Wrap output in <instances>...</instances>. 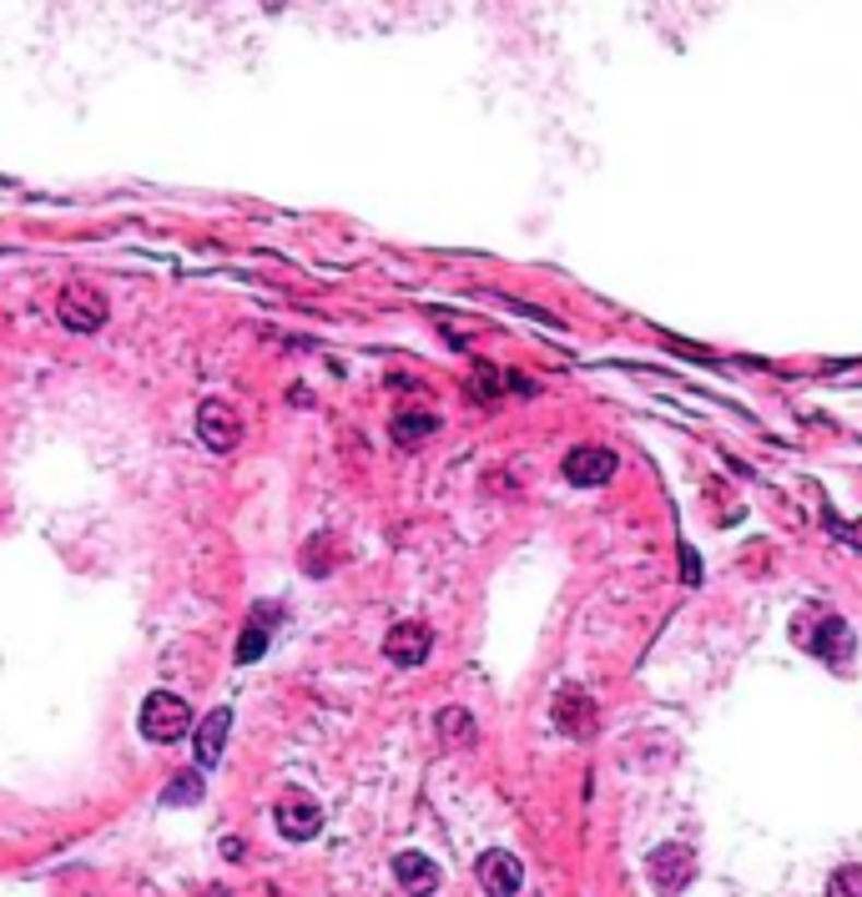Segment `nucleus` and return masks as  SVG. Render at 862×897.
<instances>
[{
  "label": "nucleus",
  "mask_w": 862,
  "mask_h": 897,
  "mask_svg": "<svg viewBox=\"0 0 862 897\" xmlns=\"http://www.w3.org/2000/svg\"><path fill=\"white\" fill-rule=\"evenodd\" d=\"M56 318H61V328H71V333H96V328H106V318H111V303H106V293L96 283L76 278V283L61 287Z\"/></svg>",
  "instance_id": "f257e3e1"
},
{
  "label": "nucleus",
  "mask_w": 862,
  "mask_h": 897,
  "mask_svg": "<svg viewBox=\"0 0 862 897\" xmlns=\"http://www.w3.org/2000/svg\"><path fill=\"white\" fill-rule=\"evenodd\" d=\"M187 731H192V706L177 696V691H152L142 701V736L146 742H182Z\"/></svg>",
  "instance_id": "f03ea898"
},
{
  "label": "nucleus",
  "mask_w": 862,
  "mask_h": 897,
  "mask_svg": "<svg viewBox=\"0 0 862 897\" xmlns=\"http://www.w3.org/2000/svg\"><path fill=\"white\" fill-rule=\"evenodd\" d=\"M646 872H651V887L661 897H681L696 877V852L686 842H661L651 858H646Z\"/></svg>",
  "instance_id": "7ed1b4c3"
},
{
  "label": "nucleus",
  "mask_w": 862,
  "mask_h": 897,
  "mask_svg": "<svg viewBox=\"0 0 862 897\" xmlns=\"http://www.w3.org/2000/svg\"><path fill=\"white\" fill-rule=\"evenodd\" d=\"M550 716H555V727H560L570 742H590V736L601 731V706H595V696H590V691H580V686L555 691Z\"/></svg>",
  "instance_id": "20e7f679"
},
{
  "label": "nucleus",
  "mask_w": 862,
  "mask_h": 897,
  "mask_svg": "<svg viewBox=\"0 0 862 897\" xmlns=\"http://www.w3.org/2000/svg\"><path fill=\"white\" fill-rule=\"evenodd\" d=\"M197 439L208 444L212 455H233L237 444H243V418H237L233 403H223V399L197 403Z\"/></svg>",
  "instance_id": "39448f33"
},
{
  "label": "nucleus",
  "mask_w": 862,
  "mask_h": 897,
  "mask_svg": "<svg viewBox=\"0 0 862 897\" xmlns=\"http://www.w3.org/2000/svg\"><path fill=\"white\" fill-rule=\"evenodd\" d=\"M615 469H621V459H615L611 449H601V444H580V449L565 455V480L580 484V489H601V484H611Z\"/></svg>",
  "instance_id": "423d86ee"
},
{
  "label": "nucleus",
  "mask_w": 862,
  "mask_h": 897,
  "mask_svg": "<svg viewBox=\"0 0 862 897\" xmlns=\"http://www.w3.org/2000/svg\"><path fill=\"white\" fill-rule=\"evenodd\" d=\"M429 646H434V630L424 621H399L389 636H383V656H389L393 665H424Z\"/></svg>",
  "instance_id": "0eeeda50"
},
{
  "label": "nucleus",
  "mask_w": 862,
  "mask_h": 897,
  "mask_svg": "<svg viewBox=\"0 0 862 897\" xmlns=\"http://www.w3.org/2000/svg\"><path fill=\"white\" fill-rule=\"evenodd\" d=\"M474 872H480V887L489 897H515V893H520V883H524L520 858H515V852H499V847H489Z\"/></svg>",
  "instance_id": "6e6552de"
},
{
  "label": "nucleus",
  "mask_w": 862,
  "mask_h": 897,
  "mask_svg": "<svg viewBox=\"0 0 862 897\" xmlns=\"http://www.w3.org/2000/svg\"><path fill=\"white\" fill-rule=\"evenodd\" d=\"M273 822L287 842H308V837L323 827V812H318V802H308V796H283V802L273 806Z\"/></svg>",
  "instance_id": "1a4fd4ad"
},
{
  "label": "nucleus",
  "mask_w": 862,
  "mask_h": 897,
  "mask_svg": "<svg viewBox=\"0 0 862 897\" xmlns=\"http://www.w3.org/2000/svg\"><path fill=\"white\" fill-rule=\"evenodd\" d=\"M227 731H233V711L227 706H217V711H208L202 721H197V767H217L223 762V742H227Z\"/></svg>",
  "instance_id": "9d476101"
},
{
  "label": "nucleus",
  "mask_w": 862,
  "mask_h": 897,
  "mask_svg": "<svg viewBox=\"0 0 862 897\" xmlns=\"http://www.w3.org/2000/svg\"><path fill=\"white\" fill-rule=\"evenodd\" d=\"M393 877H399V887H404L409 897L439 893V868H434L424 852H399V858H393Z\"/></svg>",
  "instance_id": "9b49d317"
},
{
  "label": "nucleus",
  "mask_w": 862,
  "mask_h": 897,
  "mask_svg": "<svg viewBox=\"0 0 862 897\" xmlns=\"http://www.w3.org/2000/svg\"><path fill=\"white\" fill-rule=\"evenodd\" d=\"M823 661H833V665H848L852 661V630H848V621L842 615H823L817 621V636L807 640Z\"/></svg>",
  "instance_id": "f8f14e48"
},
{
  "label": "nucleus",
  "mask_w": 862,
  "mask_h": 897,
  "mask_svg": "<svg viewBox=\"0 0 862 897\" xmlns=\"http://www.w3.org/2000/svg\"><path fill=\"white\" fill-rule=\"evenodd\" d=\"M278 605H252V621L248 630H243V640H237V665H252L268 650V621H278Z\"/></svg>",
  "instance_id": "ddd939ff"
},
{
  "label": "nucleus",
  "mask_w": 862,
  "mask_h": 897,
  "mask_svg": "<svg viewBox=\"0 0 862 897\" xmlns=\"http://www.w3.org/2000/svg\"><path fill=\"white\" fill-rule=\"evenodd\" d=\"M434 429H439V414H418V409H409V414L393 418V444L399 449H418V444H429Z\"/></svg>",
  "instance_id": "4468645a"
},
{
  "label": "nucleus",
  "mask_w": 862,
  "mask_h": 897,
  "mask_svg": "<svg viewBox=\"0 0 862 897\" xmlns=\"http://www.w3.org/2000/svg\"><path fill=\"white\" fill-rule=\"evenodd\" d=\"M434 727H439V742L445 746H470L474 742V716L464 711V706H445Z\"/></svg>",
  "instance_id": "2eb2a0df"
},
{
  "label": "nucleus",
  "mask_w": 862,
  "mask_h": 897,
  "mask_svg": "<svg viewBox=\"0 0 862 897\" xmlns=\"http://www.w3.org/2000/svg\"><path fill=\"white\" fill-rule=\"evenodd\" d=\"M202 792H208V787H202V771H177V777H172L167 781V792H162V802H167V806H192V802H202Z\"/></svg>",
  "instance_id": "dca6fc26"
},
{
  "label": "nucleus",
  "mask_w": 862,
  "mask_h": 897,
  "mask_svg": "<svg viewBox=\"0 0 862 897\" xmlns=\"http://www.w3.org/2000/svg\"><path fill=\"white\" fill-rule=\"evenodd\" d=\"M827 897H862V868L858 862H848V868H837L833 877H827Z\"/></svg>",
  "instance_id": "f3484780"
},
{
  "label": "nucleus",
  "mask_w": 862,
  "mask_h": 897,
  "mask_svg": "<svg viewBox=\"0 0 862 897\" xmlns=\"http://www.w3.org/2000/svg\"><path fill=\"white\" fill-rule=\"evenodd\" d=\"M474 399H480V403H495L499 399V374L489 364L474 368Z\"/></svg>",
  "instance_id": "a211bd4d"
},
{
  "label": "nucleus",
  "mask_w": 862,
  "mask_h": 897,
  "mask_svg": "<svg viewBox=\"0 0 862 897\" xmlns=\"http://www.w3.org/2000/svg\"><path fill=\"white\" fill-rule=\"evenodd\" d=\"M823 524H827V530L837 534V540H848L852 550H862V524H848V520H837L833 509H823Z\"/></svg>",
  "instance_id": "6ab92c4d"
}]
</instances>
